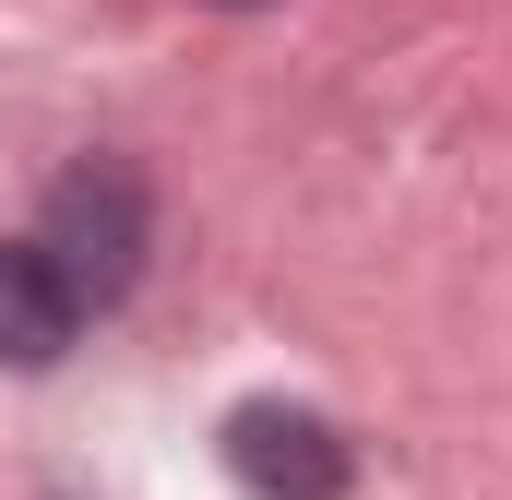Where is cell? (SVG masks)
Returning <instances> with one entry per match:
<instances>
[{"label":"cell","instance_id":"1","mask_svg":"<svg viewBox=\"0 0 512 500\" xmlns=\"http://www.w3.org/2000/svg\"><path fill=\"white\" fill-rule=\"evenodd\" d=\"M48 262L72 274V298L84 310H120L131 286H143V250H155V203H143V179H131L120 155H84L60 191H48Z\"/></svg>","mask_w":512,"mask_h":500},{"label":"cell","instance_id":"4","mask_svg":"<svg viewBox=\"0 0 512 500\" xmlns=\"http://www.w3.org/2000/svg\"><path fill=\"white\" fill-rule=\"evenodd\" d=\"M215 12H262V0H215Z\"/></svg>","mask_w":512,"mask_h":500},{"label":"cell","instance_id":"3","mask_svg":"<svg viewBox=\"0 0 512 500\" xmlns=\"http://www.w3.org/2000/svg\"><path fill=\"white\" fill-rule=\"evenodd\" d=\"M72 334H84L72 274H60L36 239H0V370H60Z\"/></svg>","mask_w":512,"mask_h":500},{"label":"cell","instance_id":"2","mask_svg":"<svg viewBox=\"0 0 512 500\" xmlns=\"http://www.w3.org/2000/svg\"><path fill=\"white\" fill-rule=\"evenodd\" d=\"M227 477L251 500H346L358 453H346V429L310 417V405H239V417H227Z\"/></svg>","mask_w":512,"mask_h":500}]
</instances>
